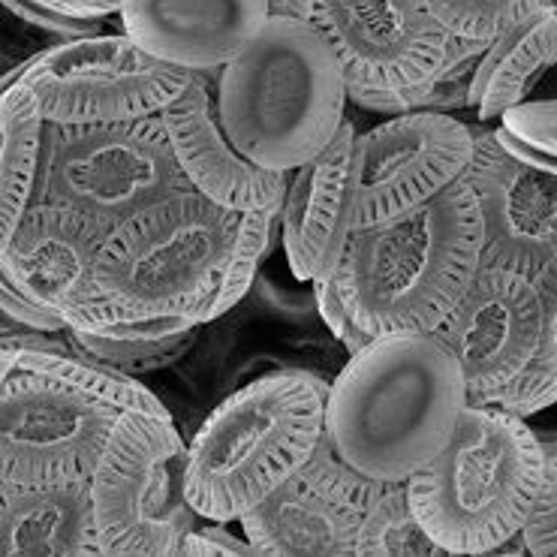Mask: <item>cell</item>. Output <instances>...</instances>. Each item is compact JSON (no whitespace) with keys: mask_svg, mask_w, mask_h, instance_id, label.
Segmentation results:
<instances>
[{"mask_svg":"<svg viewBox=\"0 0 557 557\" xmlns=\"http://www.w3.org/2000/svg\"><path fill=\"white\" fill-rule=\"evenodd\" d=\"M528 555H557V453L548 455L540 500L521 531Z\"/></svg>","mask_w":557,"mask_h":557,"instance_id":"31","label":"cell"},{"mask_svg":"<svg viewBox=\"0 0 557 557\" xmlns=\"http://www.w3.org/2000/svg\"><path fill=\"white\" fill-rule=\"evenodd\" d=\"M497 139L533 166L557 172V100H524L494 124Z\"/></svg>","mask_w":557,"mask_h":557,"instance_id":"28","label":"cell"},{"mask_svg":"<svg viewBox=\"0 0 557 557\" xmlns=\"http://www.w3.org/2000/svg\"><path fill=\"white\" fill-rule=\"evenodd\" d=\"M356 555H446L416 519L407 482H386L364 512Z\"/></svg>","mask_w":557,"mask_h":557,"instance_id":"26","label":"cell"},{"mask_svg":"<svg viewBox=\"0 0 557 557\" xmlns=\"http://www.w3.org/2000/svg\"><path fill=\"white\" fill-rule=\"evenodd\" d=\"M172 148L196 194L238 214L284 206L289 172H272L247 160L226 136L218 106V85L196 73L187 91L163 112Z\"/></svg>","mask_w":557,"mask_h":557,"instance_id":"18","label":"cell"},{"mask_svg":"<svg viewBox=\"0 0 557 557\" xmlns=\"http://www.w3.org/2000/svg\"><path fill=\"white\" fill-rule=\"evenodd\" d=\"M359 211V131L344 117L335 139L289 172L281 206V245L301 284L332 277L356 233Z\"/></svg>","mask_w":557,"mask_h":557,"instance_id":"17","label":"cell"},{"mask_svg":"<svg viewBox=\"0 0 557 557\" xmlns=\"http://www.w3.org/2000/svg\"><path fill=\"white\" fill-rule=\"evenodd\" d=\"M0 133H3V148H0L3 218L0 221H3V238H7L37 199L42 143H46V117L39 112L37 97L22 82L3 85Z\"/></svg>","mask_w":557,"mask_h":557,"instance_id":"23","label":"cell"},{"mask_svg":"<svg viewBox=\"0 0 557 557\" xmlns=\"http://www.w3.org/2000/svg\"><path fill=\"white\" fill-rule=\"evenodd\" d=\"M521 419L531 425L533 437L540 441V446L545 449V455H555L557 453V395L548 404H543L540 410L521 416Z\"/></svg>","mask_w":557,"mask_h":557,"instance_id":"35","label":"cell"},{"mask_svg":"<svg viewBox=\"0 0 557 557\" xmlns=\"http://www.w3.org/2000/svg\"><path fill=\"white\" fill-rule=\"evenodd\" d=\"M274 235H281V206L262 208V211H247L238 223V238H235L233 257L226 262L218 289L206 298V305L194 313L196 323H214L223 313H230L250 293V286L260 274L262 260L272 253Z\"/></svg>","mask_w":557,"mask_h":557,"instance_id":"25","label":"cell"},{"mask_svg":"<svg viewBox=\"0 0 557 557\" xmlns=\"http://www.w3.org/2000/svg\"><path fill=\"white\" fill-rule=\"evenodd\" d=\"M313 3L317 0H269V13L274 18H301V22H311Z\"/></svg>","mask_w":557,"mask_h":557,"instance_id":"37","label":"cell"},{"mask_svg":"<svg viewBox=\"0 0 557 557\" xmlns=\"http://www.w3.org/2000/svg\"><path fill=\"white\" fill-rule=\"evenodd\" d=\"M543 305L533 277L482 265L449 320L434 332L461 364L467 404H500L540 352Z\"/></svg>","mask_w":557,"mask_h":557,"instance_id":"13","label":"cell"},{"mask_svg":"<svg viewBox=\"0 0 557 557\" xmlns=\"http://www.w3.org/2000/svg\"><path fill=\"white\" fill-rule=\"evenodd\" d=\"M329 380L284 368L233 392L187 443V500L206 521H238L305 465L325 434Z\"/></svg>","mask_w":557,"mask_h":557,"instance_id":"4","label":"cell"},{"mask_svg":"<svg viewBox=\"0 0 557 557\" xmlns=\"http://www.w3.org/2000/svg\"><path fill=\"white\" fill-rule=\"evenodd\" d=\"M109 226L58 202H34L3 238L0 284L15 286L37 305L64 317L70 329H103V301L94 284Z\"/></svg>","mask_w":557,"mask_h":557,"instance_id":"15","label":"cell"},{"mask_svg":"<svg viewBox=\"0 0 557 557\" xmlns=\"http://www.w3.org/2000/svg\"><path fill=\"white\" fill-rule=\"evenodd\" d=\"M190 190L160 115L106 124L46 121L34 202L76 208L115 230L136 211Z\"/></svg>","mask_w":557,"mask_h":557,"instance_id":"7","label":"cell"},{"mask_svg":"<svg viewBox=\"0 0 557 557\" xmlns=\"http://www.w3.org/2000/svg\"><path fill=\"white\" fill-rule=\"evenodd\" d=\"M0 305H3V323L15 325V329H27V332H66L64 317H58L49 308L37 305L34 298H27L25 293H18L15 286L0 284Z\"/></svg>","mask_w":557,"mask_h":557,"instance_id":"33","label":"cell"},{"mask_svg":"<svg viewBox=\"0 0 557 557\" xmlns=\"http://www.w3.org/2000/svg\"><path fill=\"white\" fill-rule=\"evenodd\" d=\"M3 7L25 25L37 27L52 34L61 42L66 39H82V37H97L103 34L106 18H82V15L64 13L52 3H42V0H3Z\"/></svg>","mask_w":557,"mask_h":557,"instance_id":"30","label":"cell"},{"mask_svg":"<svg viewBox=\"0 0 557 557\" xmlns=\"http://www.w3.org/2000/svg\"><path fill=\"white\" fill-rule=\"evenodd\" d=\"M184 476L187 443L175 419L124 410L91 473L103 555H182L199 521Z\"/></svg>","mask_w":557,"mask_h":557,"instance_id":"8","label":"cell"},{"mask_svg":"<svg viewBox=\"0 0 557 557\" xmlns=\"http://www.w3.org/2000/svg\"><path fill=\"white\" fill-rule=\"evenodd\" d=\"M194 76L139 49L121 30L49 46L3 73V85L30 88L52 124H106L160 115Z\"/></svg>","mask_w":557,"mask_h":557,"instance_id":"9","label":"cell"},{"mask_svg":"<svg viewBox=\"0 0 557 557\" xmlns=\"http://www.w3.org/2000/svg\"><path fill=\"white\" fill-rule=\"evenodd\" d=\"M0 376V480L91 476L124 410L27 368Z\"/></svg>","mask_w":557,"mask_h":557,"instance_id":"10","label":"cell"},{"mask_svg":"<svg viewBox=\"0 0 557 557\" xmlns=\"http://www.w3.org/2000/svg\"><path fill=\"white\" fill-rule=\"evenodd\" d=\"M383 488L323 434L311 458L238 521L260 555H356L364 512Z\"/></svg>","mask_w":557,"mask_h":557,"instance_id":"12","label":"cell"},{"mask_svg":"<svg viewBox=\"0 0 557 557\" xmlns=\"http://www.w3.org/2000/svg\"><path fill=\"white\" fill-rule=\"evenodd\" d=\"M121 30L160 61L221 73L272 18L269 0H124Z\"/></svg>","mask_w":557,"mask_h":557,"instance_id":"19","label":"cell"},{"mask_svg":"<svg viewBox=\"0 0 557 557\" xmlns=\"http://www.w3.org/2000/svg\"><path fill=\"white\" fill-rule=\"evenodd\" d=\"M182 555H260L245 533L238 536L230 531V521H208L196 524L194 531L184 536Z\"/></svg>","mask_w":557,"mask_h":557,"instance_id":"34","label":"cell"},{"mask_svg":"<svg viewBox=\"0 0 557 557\" xmlns=\"http://www.w3.org/2000/svg\"><path fill=\"white\" fill-rule=\"evenodd\" d=\"M52 3L64 13L82 15V18H109V15H121L124 0H42Z\"/></svg>","mask_w":557,"mask_h":557,"instance_id":"36","label":"cell"},{"mask_svg":"<svg viewBox=\"0 0 557 557\" xmlns=\"http://www.w3.org/2000/svg\"><path fill=\"white\" fill-rule=\"evenodd\" d=\"M0 497L3 555H103L91 476L3 480Z\"/></svg>","mask_w":557,"mask_h":557,"instance_id":"20","label":"cell"},{"mask_svg":"<svg viewBox=\"0 0 557 557\" xmlns=\"http://www.w3.org/2000/svg\"><path fill=\"white\" fill-rule=\"evenodd\" d=\"M467 407L461 364L437 335L374 337L329 383L325 434L352 467L407 482L441 453Z\"/></svg>","mask_w":557,"mask_h":557,"instance_id":"1","label":"cell"},{"mask_svg":"<svg viewBox=\"0 0 557 557\" xmlns=\"http://www.w3.org/2000/svg\"><path fill=\"white\" fill-rule=\"evenodd\" d=\"M467 184L482 214V265L533 274L557 260V172L512 154L492 124H470Z\"/></svg>","mask_w":557,"mask_h":557,"instance_id":"16","label":"cell"},{"mask_svg":"<svg viewBox=\"0 0 557 557\" xmlns=\"http://www.w3.org/2000/svg\"><path fill=\"white\" fill-rule=\"evenodd\" d=\"M548 3L555 0H428L437 22L467 39H494Z\"/></svg>","mask_w":557,"mask_h":557,"instance_id":"29","label":"cell"},{"mask_svg":"<svg viewBox=\"0 0 557 557\" xmlns=\"http://www.w3.org/2000/svg\"><path fill=\"white\" fill-rule=\"evenodd\" d=\"M311 22L335 49L350 97L425 88L453 39L428 0H317Z\"/></svg>","mask_w":557,"mask_h":557,"instance_id":"11","label":"cell"},{"mask_svg":"<svg viewBox=\"0 0 557 557\" xmlns=\"http://www.w3.org/2000/svg\"><path fill=\"white\" fill-rule=\"evenodd\" d=\"M533 284H536L540 305H543L540 352L516 392L500 404L504 410L516 416L533 413L557 395V260L533 274Z\"/></svg>","mask_w":557,"mask_h":557,"instance_id":"27","label":"cell"},{"mask_svg":"<svg viewBox=\"0 0 557 557\" xmlns=\"http://www.w3.org/2000/svg\"><path fill=\"white\" fill-rule=\"evenodd\" d=\"M557 64V3L521 18L488 42L473 73L467 109L480 124H497L504 112L524 103Z\"/></svg>","mask_w":557,"mask_h":557,"instance_id":"21","label":"cell"},{"mask_svg":"<svg viewBox=\"0 0 557 557\" xmlns=\"http://www.w3.org/2000/svg\"><path fill=\"white\" fill-rule=\"evenodd\" d=\"M202 323L190 317H160V320H136V323H115L78 332L66 329L70 341L82 350L112 364L131 376L154 374L178 364L194 350Z\"/></svg>","mask_w":557,"mask_h":557,"instance_id":"22","label":"cell"},{"mask_svg":"<svg viewBox=\"0 0 557 557\" xmlns=\"http://www.w3.org/2000/svg\"><path fill=\"white\" fill-rule=\"evenodd\" d=\"M473 131L453 112H410L359 133L356 230L386 223L461 182Z\"/></svg>","mask_w":557,"mask_h":557,"instance_id":"14","label":"cell"},{"mask_svg":"<svg viewBox=\"0 0 557 557\" xmlns=\"http://www.w3.org/2000/svg\"><path fill=\"white\" fill-rule=\"evenodd\" d=\"M70 337V335H66ZM73 344V341H70ZM3 368H27V371H39V374L58 376L70 386L82 392H91L103 401L115 404L121 410H145V413L172 416L166 404L157 398L154 392L143 386L136 376L117 371L112 364L94 359L82 347H70V350H34V347H3L0 356V371Z\"/></svg>","mask_w":557,"mask_h":557,"instance_id":"24","label":"cell"},{"mask_svg":"<svg viewBox=\"0 0 557 557\" xmlns=\"http://www.w3.org/2000/svg\"><path fill=\"white\" fill-rule=\"evenodd\" d=\"M545 465L521 416L467 404L449 443L407 480L410 504L446 555H494L531 521Z\"/></svg>","mask_w":557,"mask_h":557,"instance_id":"5","label":"cell"},{"mask_svg":"<svg viewBox=\"0 0 557 557\" xmlns=\"http://www.w3.org/2000/svg\"><path fill=\"white\" fill-rule=\"evenodd\" d=\"M242 214L202 194L172 196L117 223L100 247L94 284L106 325L190 317L218 289Z\"/></svg>","mask_w":557,"mask_h":557,"instance_id":"6","label":"cell"},{"mask_svg":"<svg viewBox=\"0 0 557 557\" xmlns=\"http://www.w3.org/2000/svg\"><path fill=\"white\" fill-rule=\"evenodd\" d=\"M480 269V202L461 178L425 206L356 230L335 284L352 320L371 337L434 335Z\"/></svg>","mask_w":557,"mask_h":557,"instance_id":"2","label":"cell"},{"mask_svg":"<svg viewBox=\"0 0 557 557\" xmlns=\"http://www.w3.org/2000/svg\"><path fill=\"white\" fill-rule=\"evenodd\" d=\"M347 78L313 22L269 18L260 37L218 73L226 136L272 172H296L335 139L347 117Z\"/></svg>","mask_w":557,"mask_h":557,"instance_id":"3","label":"cell"},{"mask_svg":"<svg viewBox=\"0 0 557 557\" xmlns=\"http://www.w3.org/2000/svg\"><path fill=\"white\" fill-rule=\"evenodd\" d=\"M313 298H317V311L323 317V323L332 329V335L344 344V350L356 356V352L368 347L374 337L364 332L362 325L356 323L347 311V305H344V298L337 293L335 284V274L332 277H323V281H313Z\"/></svg>","mask_w":557,"mask_h":557,"instance_id":"32","label":"cell"}]
</instances>
